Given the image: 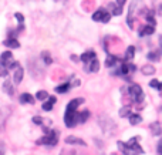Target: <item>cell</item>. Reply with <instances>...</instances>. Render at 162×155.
I'll return each mask as SVG.
<instances>
[{
  "instance_id": "6da1fadb",
  "label": "cell",
  "mask_w": 162,
  "mask_h": 155,
  "mask_svg": "<svg viewBox=\"0 0 162 155\" xmlns=\"http://www.w3.org/2000/svg\"><path fill=\"white\" fill-rule=\"evenodd\" d=\"M84 100L83 98H75L73 101H70L68 105H67V110H65V115H64V122L67 127H75L80 122V115L81 113L77 111L78 108V104H83Z\"/></svg>"
},
{
  "instance_id": "7a4b0ae2",
  "label": "cell",
  "mask_w": 162,
  "mask_h": 155,
  "mask_svg": "<svg viewBox=\"0 0 162 155\" xmlns=\"http://www.w3.org/2000/svg\"><path fill=\"white\" fill-rule=\"evenodd\" d=\"M14 67L17 68V67H20V64L17 61H14L12 53L5 51L2 56H0V77L7 75V73H9L12 68H14Z\"/></svg>"
},
{
  "instance_id": "3957f363",
  "label": "cell",
  "mask_w": 162,
  "mask_h": 155,
  "mask_svg": "<svg viewBox=\"0 0 162 155\" xmlns=\"http://www.w3.org/2000/svg\"><path fill=\"white\" fill-rule=\"evenodd\" d=\"M81 61L84 63V68L88 73H95L100 68V64H98L97 56L94 51H85L81 56Z\"/></svg>"
},
{
  "instance_id": "277c9868",
  "label": "cell",
  "mask_w": 162,
  "mask_h": 155,
  "mask_svg": "<svg viewBox=\"0 0 162 155\" xmlns=\"http://www.w3.org/2000/svg\"><path fill=\"white\" fill-rule=\"evenodd\" d=\"M128 95L131 101L135 104H141L144 101V91L138 84H131L128 87Z\"/></svg>"
},
{
  "instance_id": "5b68a950",
  "label": "cell",
  "mask_w": 162,
  "mask_h": 155,
  "mask_svg": "<svg viewBox=\"0 0 162 155\" xmlns=\"http://www.w3.org/2000/svg\"><path fill=\"white\" fill-rule=\"evenodd\" d=\"M46 131V135L43 137V138H40L37 141V144H44V145H56L57 144V137H58V134H57L56 131H50V130H44Z\"/></svg>"
},
{
  "instance_id": "8992f818",
  "label": "cell",
  "mask_w": 162,
  "mask_h": 155,
  "mask_svg": "<svg viewBox=\"0 0 162 155\" xmlns=\"http://www.w3.org/2000/svg\"><path fill=\"white\" fill-rule=\"evenodd\" d=\"M93 19L95 20V21H102V23H107L108 20L111 19V14L108 13L105 9H100V10H97V12L93 14Z\"/></svg>"
},
{
  "instance_id": "52a82bcc",
  "label": "cell",
  "mask_w": 162,
  "mask_h": 155,
  "mask_svg": "<svg viewBox=\"0 0 162 155\" xmlns=\"http://www.w3.org/2000/svg\"><path fill=\"white\" fill-rule=\"evenodd\" d=\"M21 78H23V68H21V66L17 67L16 68V71H14V84H19L20 81H21Z\"/></svg>"
},
{
  "instance_id": "ba28073f",
  "label": "cell",
  "mask_w": 162,
  "mask_h": 155,
  "mask_svg": "<svg viewBox=\"0 0 162 155\" xmlns=\"http://www.w3.org/2000/svg\"><path fill=\"white\" fill-rule=\"evenodd\" d=\"M56 97H48V101L46 103H43V110L44 111H50L51 108H53V104H56Z\"/></svg>"
},
{
  "instance_id": "9c48e42d",
  "label": "cell",
  "mask_w": 162,
  "mask_h": 155,
  "mask_svg": "<svg viewBox=\"0 0 162 155\" xmlns=\"http://www.w3.org/2000/svg\"><path fill=\"white\" fill-rule=\"evenodd\" d=\"M67 144H80V145H85V142L81 141L80 138H75V137H68L67 140H65Z\"/></svg>"
},
{
  "instance_id": "30bf717a",
  "label": "cell",
  "mask_w": 162,
  "mask_h": 155,
  "mask_svg": "<svg viewBox=\"0 0 162 155\" xmlns=\"http://www.w3.org/2000/svg\"><path fill=\"white\" fill-rule=\"evenodd\" d=\"M141 121H142V118L139 117L138 114H130V122L132 125H137V124H139Z\"/></svg>"
},
{
  "instance_id": "8fae6325",
  "label": "cell",
  "mask_w": 162,
  "mask_h": 155,
  "mask_svg": "<svg viewBox=\"0 0 162 155\" xmlns=\"http://www.w3.org/2000/svg\"><path fill=\"white\" fill-rule=\"evenodd\" d=\"M5 44L7 46V47H14V48H17L20 46L19 41H17L16 38H7V40L5 41Z\"/></svg>"
},
{
  "instance_id": "7c38bea8",
  "label": "cell",
  "mask_w": 162,
  "mask_h": 155,
  "mask_svg": "<svg viewBox=\"0 0 162 155\" xmlns=\"http://www.w3.org/2000/svg\"><path fill=\"white\" fill-rule=\"evenodd\" d=\"M20 101H21L23 104H26V103L33 104V103H34V98H33L30 94H27V93H26V94H21V97H20Z\"/></svg>"
},
{
  "instance_id": "4fadbf2b",
  "label": "cell",
  "mask_w": 162,
  "mask_h": 155,
  "mask_svg": "<svg viewBox=\"0 0 162 155\" xmlns=\"http://www.w3.org/2000/svg\"><path fill=\"white\" fill-rule=\"evenodd\" d=\"M159 127H161V125H159V122H155V124H152V125H151V130H152L154 135H159V134L162 132V130Z\"/></svg>"
},
{
  "instance_id": "5bb4252c",
  "label": "cell",
  "mask_w": 162,
  "mask_h": 155,
  "mask_svg": "<svg viewBox=\"0 0 162 155\" xmlns=\"http://www.w3.org/2000/svg\"><path fill=\"white\" fill-rule=\"evenodd\" d=\"M37 98L38 100H46V98H48V94H47L46 91H38V93H37Z\"/></svg>"
},
{
  "instance_id": "9a60e30c",
  "label": "cell",
  "mask_w": 162,
  "mask_h": 155,
  "mask_svg": "<svg viewBox=\"0 0 162 155\" xmlns=\"http://www.w3.org/2000/svg\"><path fill=\"white\" fill-rule=\"evenodd\" d=\"M68 88H70V84H64L61 87H57V91L58 93H64V91H68Z\"/></svg>"
},
{
  "instance_id": "2e32d148",
  "label": "cell",
  "mask_w": 162,
  "mask_h": 155,
  "mask_svg": "<svg viewBox=\"0 0 162 155\" xmlns=\"http://www.w3.org/2000/svg\"><path fill=\"white\" fill-rule=\"evenodd\" d=\"M158 154L162 155V140L159 141V144H158Z\"/></svg>"
},
{
  "instance_id": "e0dca14e",
  "label": "cell",
  "mask_w": 162,
  "mask_h": 155,
  "mask_svg": "<svg viewBox=\"0 0 162 155\" xmlns=\"http://www.w3.org/2000/svg\"><path fill=\"white\" fill-rule=\"evenodd\" d=\"M33 121L36 122V124H41V118H40V117H34V118H33Z\"/></svg>"
},
{
  "instance_id": "ac0fdd59",
  "label": "cell",
  "mask_w": 162,
  "mask_h": 155,
  "mask_svg": "<svg viewBox=\"0 0 162 155\" xmlns=\"http://www.w3.org/2000/svg\"><path fill=\"white\" fill-rule=\"evenodd\" d=\"M0 155H5V148H3L2 144H0Z\"/></svg>"
}]
</instances>
